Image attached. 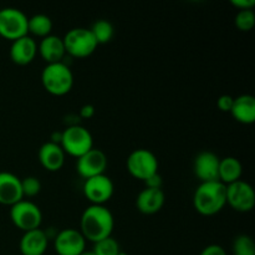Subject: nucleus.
I'll use <instances>...</instances> for the list:
<instances>
[{"label": "nucleus", "mask_w": 255, "mask_h": 255, "mask_svg": "<svg viewBox=\"0 0 255 255\" xmlns=\"http://www.w3.org/2000/svg\"><path fill=\"white\" fill-rule=\"evenodd\" d=\"M115 228L114 214L105 206L87 207L80 219V232L86 241L97 243L112 237Z\"/></svg>", "instance_id": "1"}, {"label": "nucleus", "mask_w": 255, "mask_h": 255, "mask_svg": "<svg viewBox=\"0 0 255 255\" xmlns=\"http://www.w3.org/2000/svg\"><path fill=\"white\" fill-rule=\"evenodd\" d=\"M193 206L202 216H216L227 206V186L219 181L202 182L194 191Z\"/></svg>", "instance_id": "2"}, {"label": "nucleus", "mask_w": 255, "mask_h": 255, "mask_svg": "<svg viewBox=\"0 0 255 255\" xmlns=\"http://www.w3.org/2000/svg\"><path fill=\"white\" fill-rule=\"evenodd\" d=\"M41 84L50 95L64 96L74 86V74L64 61L47 64L41 71Z\"/></svg>", "instance_id": "3"}, {"label": "nucleus", "mask_w": 255, "mask_h": 255, "mask_svg": "<svg viewBox=\"0 0 255 255\" xmlns=\"http://www.w3.org/2000/svg\"><path fill=\"white\" fill-rule=\"evenodd\" d=\"M60 146L65 154L79 158L94 148V138L86 127L80 125H71L61 132Z\"/></svg>", "instance_id": "4"}, {"label": "nucleus", "mask_w": 255, "mask_h": 255, "mask_svg": "<svg viewBox=\"0 0 255 255\" xmlns=\"http://www.w3.org/2000/svg\"><path fill=\"white\" fill-rule=\"evenodd\" d=\"M62 41H64L66 54L76 59L89 57L99 46L91 30L86 27L70 29L62 37Z\"/></svg>", "instance_id": "5"}, {"label": "nucleus", "mask_w": 255, "mask_h": 255, "mask_svg": "<svg viewBox=\"0 0 255 255\" xmlns=\"http://www.w3.org/2000/svg\"><path fill=\"white\" fill-rule=\"evenodd\" d=\"M10 219L17 229L25 232L40 228L42 222L41 209L34 202L21 199L10 207Z\"/></svg>", "instance_id": "6"}, {"label": "nucleus", "mask_w": 255, "mask_h": 255, "mask_svg": "<svg viewBox=\"0 0 255 255\" xmlns=\"http://www.w3.org/2000/svg\"><path fill=\"white\" fill-rule=\"evenodd\" d=\"M27 20V15L16 7L0 9V36L11 41L26 36Z\"/></svg>", "instance_id": "7"}, {"label": "nucleus", "mask_w": 255, "mask_h": 255, "mask_svg": "<svg viewBox=\"0 0 255 255\" xmlns=\"http://www.w3.org/2000/svg\"><path fill=\"white\" fill-rule=\"evenodd\" d=\"M126 167L133 178L146 181L152 174L158 173V159L149 149L137 148L129 153Z\"/></svg>", "instance_id": "8"}, {"label": "nucleus", "mask_w": 255, "mask_h": 255, "mask_svg": "<svg viewBox=\"0 0 255 255\" xmlns=\"http://www.w3.org/2000/svg\"><path fill=\"white\" fill-rule=\"evenodd\" d=\"M227 204L239 213H248L255 206V192L248 182L239 179L227 186Z\"/></svg>", "instance_id": "9"}, {"label": "nucleus", "mask_w": 255, "mask_h": 255, "mask_svg": "<svg viewBox=\"0 0 255 255\" xmlns=\"http://www.w3.org/2000/svg\"><path fill=\"white\" fill-rule=\"evenodd\" d=\"M115 186L112 179L106 174L85 179L84 194L94 206H105L114 196Z\"/></svg>", "instance_id": "10"}, {"label": "nucleus", "mask_w": 255, "mask_h": 255, "mask_svg": "<svg viewBox=\"0 0 255 255\" xmlns=\"http://www.w3.org/2000/svg\"><path fill=\"white\" fill-rule=\"evenodd\" d=\"M54 248L57 255H80L86 251V239L76 229H62L55 236Z\"/></svg>", "instance_id": "11"}, {"label": "nucleus", "mask_w": 255, "mask_h": 255, "mask_svg": "<svg viewBox=\"0 0 255 255\" xmlns=\"http://www.w3.org/2000/svg\"><path fill=\"white\" fill-rule=\"evenodd\" d=\"M107 156L104 151L99 148L90 149L84 156L79 157L76 161V171L84 179L105 174L107 168Z\"/></svg>", "instance_id": "12"}, {"label": "nucleus", "mask_w": 255, "mask_h": 255, "mask_svg": "<svg viewBox=\"0 0 255 255\" xmlns=\"http://www.w3.org/2000/svg\"><path fill=\"white\" fill-rule=\"evenodd\" d=\"M219 158L214 152L202 151L194 158L193 171L197 178L202 182H213L219 181Z\"/></svg>", "instance_id": "13"}, {"label": "nucleus", "mask_w": 255, "mask_h": 255, "mask_svg": "<svg viewBox=\"0 0 255 255\" xmlns=\"http://www.w3.org/2000/svg\"><path fill=\"white\" fill-rule=\"evenodd\" d=\"M21 199V178L10 172H0V204L11 207Z\"/></svg>", "instance_id": "14"}, {"label": "nucleus", "mask_w": 255, "mask_h": 255, "mask_svg": "<svg viewBox=\"0 0 255 255\" xmlns=\"http://www.w3.org/2000/svg\"><path fill=\"white\" fill-rule=\"evenodd\" d=\"M37 55V44L34 37L22 36L12 41L10 46V59L14 64L25 66L31 64Z\"/></svg>", "instance_id": "15"}, {"label": "nucleus", "mask_w": 255, "mask_h": 255, "mask_svg": "<svg viewBox=\"0 0 255 255\" xmlns=\"http://www.w3.org/2000/svg\"><path fill=\"white\" fill-rule=\"evenodd\" d=\"M166 196L162 188H146L144 187L136 198V207L142 214L152 216L163 208Z\"/></svg>", "instance_id": "16"}, {"label": "nucleus", "mask_w": 255, "mask_h": 255, "mask_svg": "<svg viewBox=\"0 0 255 255\" xmlns=\"http://www.w3.org/2000/svg\"><path fill=\"white\" fill-rule=\"evenodd\" d=\"M49 247V238L42 229H32L22 234L19 243L21 255H44Z\"/></svg>", "instance_id": "17"}, {"label": "nucleus", "mask_w": 255, "mask_h": 255, "mask_svg": "<svg viewBox=\"0 0 255 255\" xmlns=\"http://www.w3.org/2000/svg\"><path fill=\"white\" fill-rule=\"evenodd\" d=\"M37 156H39L40 164L49 172L60 171L64 167L65 158H66V154L61 146L50 141L45 142L40 147Z\"/></svg>", "instance_id": "18"}, {"label": "nucleus", "mask_w": 255, "mask_h": 255, "mask_svg": "<svg viewBox=\"0 0 255 255\" xmlns=\"http://www.w3.org/2000/svg\"><path fill=\"white\" fill-rule=\"evenodd\" d=\"M37 52L41 59L47 64H55V62H62L66 55L62 37L57 35H49L42 37L40 44L37 45Z\"/></svg>", "instance_id": "19"}, {"label": "nucleus", "mask_w": 255, "mask_h": 255, "mask_svg": "<svg viewBox=\"0 0 255 255\" xmlns=\"http://www.w3.org/2000/svg\"><path fill=\"white\" fill-rule=\"evenodd\" d=\"M231 114L236 121L243 125H252L255 121V99L252 95L236 97Z\"/></svg>", "instance_id": "20"}, {"label": "nucleus", "mask_w": 255, "mask_h": 255, "mask_svg": "<svg viewBox=\"0 0 255 255\" xmlns=\"http://www.w3.org/2000/svg\"><path fill=\"white\" fill-rule=\"evenodd\" d=\"M242 173H243V167H242L241 161L236 157H224L219 161L218 179L226 186L239 181Z\"/></svg>", "instance_id": "21"}, {"label": "nucleus", "mask_w": 255, "mask_h": 255, "mask_svg": "<svg viewBox=\"0 0 255 255\" xmlns=\"http://www.w3.org/2000/svg\"><path fill=\"white\" fill-rule=\"evenodd\" d=\"M27 31L41 39L49 36L52 31V20L45 14L32 15L27 20Z\"/></svg>", "instance_id": "22"}, {"label": "nucleus", "mask_w": 255, "mask_h": 255, "mask_svg": "<svg viewBox=\"0 0 255 255\" xmlns=\"http://www.w3.org/2000/svg\"><path fill=\"white\" fill-rule=\"evenodd\" d=\"M92 35L96 39L97 44H107L112 40L115 35V29L114 25L109 21V20L105 19H100L92 25L91 29Z\"/></svg>", "instance_id": "23"}, {"label": "nucleus", "mask_w": 255, "mask_h": 255, "mask_svg": "<svg viewBox=\"0 0 255 255\" xmlns=\"http://www.w3.org/2000/svg\"><path fill=\"white\" fill-rule=\"evenodd\" d=\"M232 251H233V255H255L253 238L247 234H241L234 239Z\"/></svg>", "instance_id": "24"}, {"label": "nucleus", "mask_w": 255, "mask_h": 255, "mask_svg": "<svg viewBox=\"0 0 255 255\" xmlns=\"http://www.w3.org/2000/svg\"><path fill=\"white\" fill-rule=\"evenodd\" d=\"M95 255H120L121 251H120V244L112 237L109 238H105L102 241L97 242L94 244V248H92Z\"/></svg>", "instance_id": "25"}, {"label": "nucleus", "mask_w": 255, "mask_h": 255, "mask_svg": "<svg viewBox=\"0 0 255 255\" xmlns=\"http://www.w3.org/2000/svg\"><path fill=\"white\" fill-rule=\"evenodd\" d=\"M234 22L241 31H251L255 25V12L253 10H239Z\"/></svg>", "instance_id": "26"}, {"label": "nucleus", "mask_w": 255, "mask_h": 255, "mask_svg": "<svg viewBox=\"0 0 255 255\" xmlns=\"http://www.w3.org/2000/svg\"><path fill=\"white\" fill-rule=\"evenodd\" d=\"M21 189L24 198L25 197L32 198V197H36L41 191V182L37 177H25V178L21 179Z\"/></svg>", "instance_id": "27"}, {"label": "nucleus", "mask_w": 255, "mask_h": 255, "mask_svg": "<svg viewBox=\"0 0 255 255\" xmlns=\"http://www.w3.org/2000/svg\"><path fill=\"white\" fill-rule=\"evenodd\" d=\"M234 97L231 95H222L217 101V106L222 112H231L232 107H233Z\"/></svg>", "instance_id": "28"}, {"label": "nucleus", "mask_w": 255, "mask_h": 255, "mask_svg": "<svg viewBox=\"0 0 255 255\" xmlns=\"http://www.w3.org/2000/svg\"><path fill=\"white\" fill-rule=\"evenodd\" d=\"M199 255H227V252L219 244H211V246H207Z\"/></svg>", "instance_id": "29"}, {"label": "nucleus", "mask_w": 255, "mask_h": 255, "mask_svg": "<svg viewBox=\"0 0 255 255\" xmlns=\"http://www.w3.org/2000/svg\"><path fill=\"white\" fill-rule=\"evenodd\" d=\"M143 182L146 184V188H162V184H163V181H162V177L159 173L152 174L151 177H148Z\"/></svg>", "instance_id": "30"}, {"label": "nucleus", "mask_w": 255, "mask_h": 255, "mask_svg": "<svg viewBox=\"0 0 255 255\" xmlns=\"http://www.w3.org/2000/svg\"><path fill=\"white\" fill-rule=\"evenodd\" d=\"M231 4L239 10H253L255 0H231Z\"/></svg>", "instance_id": "31"}, {"label": "nucleus", "mask_w": 255, "mask_h": 255, "mask_svg": "<svg viewBox=\"0 0 255 255\" xmlns=\"http://www.w3.org/2000/svg\"><path fill=\"white\" fill-rule=\"evenodd\" d=\"M95 115V107L92 106V105L87 104V105H84V106L80 109V117L81 119H91V117H94Z\"/></svg>", "instance_id": "32"}, {"label": "nucleus", "mask_w": 255, "mask_h": 255, "mask_svg": "<svg viewBox=\"0 0 255 255\" xmlns=\"http://www.w3.org/2000/svg\"><path fill=\"white\" fill-rule=\"evenodd\" d=\"M61 132H54L51 134V141L50 142H54V143L60 144V141H61Z\"/></svg>", "instance_id": "33"}, {"label": "nucleus", "mask_w": 255, "mask_h": 255, "mask_svg": "<svg viewBox=\"0 0 255 255\" xmlns=\"http://www.w3.org/2000/svg\"><path fill=\"white\" fill-rule=\"evenodd\" d=\"M80 255H95V253L92 251H84Z\"/></svg>", "instance_id": "34"}, {"label": "nucleus", "mask_w": 255, "mask_h": 255, "mask_svg": "<svg viewBox=\"0 0 255 255\" xmlns=\"http://www.w3.org/2000/svg\"><path fill=\"white\" fill-rule=\"evenodd\" d=\"M120 255H128V254H126V253H122V252H121V254H120Z\"/></svg>", "instance_id": "35"}]
</instances>
